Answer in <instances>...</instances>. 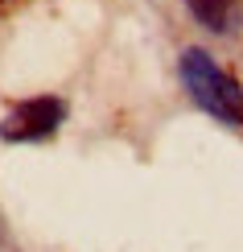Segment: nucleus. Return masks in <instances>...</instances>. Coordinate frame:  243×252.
I'll return each instance as SVG.
<instances>
[{"mask_svg": "<svg viewBox=\"0 0 243 252\" xmlns=\"http://www.w3.org/2000/svg\"><path fill=\"white\" fill-rule=\"evenodd\" d=\"M177 75H182L186 95L206 116H215L218 124H231V128H243V83L218 66L206 50L186 46L182 58H177Z\"/></svg>", "mask_w": 243, "mask_h": 252, "instance_id": "obj_1", "label": "nucleus"}, {"mask_svg": "<svg viewBox=\"0 0 243 252\" xmlns=\"http://www.w3.org/2000/svg\"><path fill=\"white\" fill-rule=\"evenodd\" d=\"M66 120V103L58 95H37V99H25L17 103L13 112L0 124V136L4 141H46V136L58 132V124Z\"/></svg>", "mask_w": 243, "mask_h": 252, "instance_id": "obj_2", "label": "nucleus"}, {"mask_svg": "<svg viewBox=\"0 0 243 252\" xmlns=\"http://www.w3.org/2000/svg\"><path fill=\"white\" fill-rule=\"evenodd\" d=\"M186 13L215 37H235L243 29V0H186Z\"/></svg>", "mask_w": 243, "mask_h": 252, "instance_id": "obj_3", "label": "nucleus"}]
</instances>
